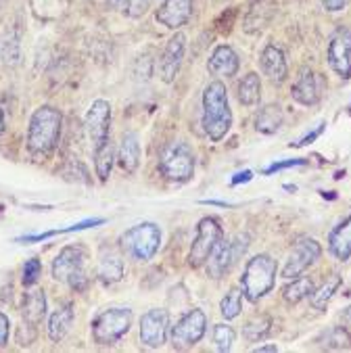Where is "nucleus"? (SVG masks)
Returning a JSON list of instances; mask_svg holds the SVG:
<instances>
[{"label": "nucleus", "mask_w": 351, "mask_h": 353, "mask_svg": "<svg viewBox=\"0 0 351 353\" xmlns=\"http://www.w3.org/2000/svg\"><path fill=\"white\" fill-rule=\"evenodd\" d=\"M230 125L232 111L228 105L226 86L220 80L209 82L203 90V130L212 143H220L228 134Z\"/></svg>", "instance_id": "obj_1"}, {"label": "nucleus", "mask_w": 351, "mask_h": 353, "mask_svg": "<svg viewBox=\"0 0 351 353\" xmlns=\"http://www.w3.org/2000/svg\"><path fill=\"white\" fill-rule=\"evenodd\" d=\"M61 125H63V115L59 109L44 105L34 111L28 128V149L36 157L48 155L61 138Z\"/></svg>", "instance_id": "obj_2"}, {"label": "nucleus", "mask_w": 351, "mask_h": 353, "mask_svg": "<svg viewBox=\"0 0 351 353\" xmlns=\"http://www.w3.org/2000/svg\"><path fill=\"white\" fill-rule=\"evenodd\" d=\"M276 261L261 253V255H255L253 259L247 261L245 265V272L241 276V291L243 295L249 299V301H259L261 297H265L272 287H274V280H276Z\"/></svg>", "instance_id": "obj_3"}, {"label": "nucleus", "mask_w": 351, "mask_h": 353, "mask_svg": "<svg viewBox=\"0 0 351 353\" xmlns=\"http://www.w3.org/2000/svg\"><path fill=\"white\" fill-rule=\"evenodd\" d=\"M86 259L88 251L82 245H67L52 261V278L67 282L74 291H84L88 287Z\"/></svg>", "instance_id": "obj_4"}, {"label": "nucleus", "mask_w": 351, "mask_h": 353, "mask_svg": "<svg viewBox=\"0 0 351 353\" xmlns=\"http://www.w3.org/2000/svg\"><path fill=\"white\" fill-rule=\"evenodd\" d=\"M119 247L136 261H149L161 247V228L153 222L136 224L119 236Z\"/></svg>", "instance_id": "obj_5"}, {"label": "nucleus", "mask_w": 351, "mask_h": 353, "mask_svg": "<svg viewBox=\"0 0 351 353\" xmlns=\"http://www.w3.org/2000/svg\"><path fill=\"white\" fill-rule=\"evenodd\" d=\"M130 324H132V312L128 307L105 310L92 322V339L99 345H113L130 330Z\"/></svg>", "instance_id": "obj_6"}, {"label": "nucleus", "mask_w": 351, "mask_h": 353, "mask_svg": "<svg viewBox=\"0 0 351 353\" xmlns=\"http://www.w3.org/2000/svg\"><path fill=\"white\" fill-rule=\"evenodd\" d=\"M159 170L172 182H188L194 176V155L184 143L168 145L161 151Z\"/></svg>", "instance_id": "obj_7"}, {"label": "nucleus", "mask_w": 351, "mask_h": 353, "mask_svg": "<svg viewBox=\"0 0 351 353\" xmlns=\"http://www.w3.org/2000/svg\"><path fill=\"white\" fill-rule=\"evenodd\" d=\"M222 236H224V230L216 218H203L197 226V234L190 245L188 263L192 268H201L203 263H207L209 255L214 253V249L222 241Z\"/></svg>", "instance_id": "obj_8"}, {"label": "nucleus", "mask_w": 351, "mask_h": 353, "mask_svg": "<svg viewBox=\"0 0 351 353\" xmlns=\"http://www.w3.org/2000/svg\"><path fill=\"white\" fill-rule=\"evenodd\" d=\"M249 247V239L247 236H237L234 241H220L214 249V253L207 259V274L212 278H224L230 268L239 261V257L245 255Z\"/></svg>", "instance_id": "obj_9"}, {"label": "nucleus", "mask_w": 351, "mask_h": 353, "mask_svg": "<svg viewBox=\"0 0 351 353\" xmlns=\"http://www.w3.org/2000/svg\"><path fill=\"white\" fill-rule=\"evenodd\" d=\"M207 330V316L201 310L186 312L172 328V345L178 351L194 347Z\"/></svg>", "instance_id": "obj_10"}, {"label": "nucleus", "mask_w": 351, "mask_h": 353, "mask_svg": "<svg viewBox=\"0 0 351 353\" xmlns=\"http://www.w3.org/2000/svg\"><path fill=\"white\" fill-rule=\"evenodd\" d=\"M326 59L328 65L332 67V72L341 80L351 78V30L339 28L326 48Z\"/></svg>", "instance_id": "obj_11"}, {"label": "nucleus", "mask_w": 351, "mask_h": 353, "mask_svg": "<svg viewBox=\"0 0 351 353\" xmlns=\"http://www.w3.org/2000/svg\"><path fill=\"white\" fill-rule=\"evenodd\" d=\"M320 255H322V247H320L318 241H314V239H301L295 245V249L291 251V255H289V259L285 263L283 276L289 278V280L301 276L312 263H316L320 259Z\"/></svg>", "instance_id": "obj_12"}, {"label": "nucleus", "mask_w": 351, "mask_h": 353, "mask_svg": "<svg viewBox=\"0 0 351 353\" xmlns=\"http://www.w3.org/2000/svg\"><path fill=\"white\" fill-rule=\"evenodd\" d=\"M170 328V314L166 310H149L143 318H140V341L149 349H157L166 343Z\"/></svg>", "instance_id": "obj_13"}, {"label": "nucleus", "mask_w": 351, "mask_h": 353, "mask_svg": "<svg viewBox=\"0 0 351 353\" xmlns=\"http://www.w3.org/2000/svg\"><path fill=\"white\" fill-rule=\"evenodd\" d=\"M109 128H111V105L99 99L90 105L86 113V132L94 149H99L109 140Z\"/></svg>", "instance_id": "obj_14"}, {"label": "nucleus", "mask_w": 351, "mask_h": 353, "mask_svg": "<svg viewBox=\"0 0 351 353\" xmlns=\"http://www.w3.org/2000/svg\"><path fill=\"white\" fill-rule=\"evenodd\" d=\"M186 52V38L184 34H176L174 38H170L163 54H161V63H159V74L161 80L166 84H172L182 67V59Z\"/></svg>", "instance_id": "obj_15"}, {"label": "nucleus", "mask_w": 351, "mask_h": 353, "mask_svg": "<svg viewBox=\"0 0 351 353\" xmlns=\"http://www.w3.org/2000/svg\"><path fill=\"white\" fill-rule=\"evenodd\" d=\"M192 7H194V0H163L155 17L161 26L170 30H178L190 19Z\"/></svg>", "instance_id": "obj_16"}, {"label": "nucleus", "mask_w": 351, "mask_h": 353, "mask_svg": "<svg viewBox=\"0 0 351 353\" xmlns=\"http://www.w3.org/2000/svg\"><path fill=\"white\" fill-rule=\"evenodd\" d=\"M239 67H241L239 54L228 44L216 46L214 52H212V57H209V61H207L209 74L218 76V78H232V76H237Z\"/></svg>", "instance_id": "obj_17"}, {"label": "nucleus", "mask_w": 351, "mask_h": 353, "mask_svg": "<svg viewBox=\"0 0 351 353\" xmlns=\"http://www.w3.org/2000/svg\"><path fill=\"white\" fill-rule=\"evenodd\" d=\"M291 97L305 107H312L320 101L322 97V86H320V78L312 72V69H301V74L297 78V82L291 88Z\"/></svg>", "instance_id": "obj_18"}, {"label": "nucleus", "mask_w": 351, "mask_h": 353, "mask_svg": "<svg viewBox=\"0 0 351 353\" xmlns=\"http://www.w3.org/2000/svg\"><path fill=\"white\" fill-rule=\"evenodd\" d=\"M259 63H261V69L263 74L276 82V84H283L289 76V67H287V59H285V52L280 50L276 44H265L263 50H261V57H259Z\"/></svg>", "instance_id": "obj_19"}, {"label": "nucleus", "mask_w": 351, "mask_h": 353, "mask_svg": "<svg viewBox=\"0 0 351 353\" xmlns=\"http://www.w3.org/2000/svg\"><path fill=\"white\" fill-rule=\"evenodd\" d=\"M328 249L339 261H347L351 257V214L330 230Z\"/></svg>", "instance_id": "obj_20"}, {"label": "nucleus", "mask_w": 351, "mask_h": 353, "mask_svg": "<svg viewBox=\"0 0 351 353\" xmlns=\"http://www.w3.org/2000/svg\"><path fill=\"white\" fill-rule=\"evenodd\" d=\"M119 165L123 172L134 174L138 170L140 163V143H138V136L134 132H128L121 136V145H119V153H117Z\"/></svg>", "instance_id": "obj_21"}, {"label": "nucleus", "mask_w": 351, "mask_h": 353, "mask_svg": "<svg viewBox=\"0 0 351 353\" xmlns=\"http://www.w3.org/2000/svg\"><path fill=\"white\" fill-rule=\"evenodd\" d=\"M74 307H72V303H65V305H61L52 316H50V320H48V339L52 341V343H61L65 336H67V332H69V328H72V324H74Z\"/></svg>", "instance_id": "obj_22"}, {"label": "nucleus", "mask_w": 351, "mask_h": 353, "mask_svg": "<svg viewBox=\"0 0 351 353\" xmlns=\"http://www.w3.org/2000/svg\"><path fill=\"white\" fill-rule=\"evenodd\" d=\"M46 316V297L44 291H30L23 297V320L28 326H38Z\"/></svg>", "instance_id": "obj_23"}, {"label": "nucleus", "mask_w": 351, "mask_h": 353, "mask_svg": "<svg viewBox=\"0 0 351 353\" xmlns=\"http://www.w3.org/2000/svg\"><path fill=\"white\" fill-rule=\"evenodd\" d=\"M99 278L105 282V285H113V282H119L123 278V261L119 255L111 253L109 255L103 251L99 257V270H97Z\"/></svg>", "instance_id": "obj_24"}, {"label": "nucleus", "mask_w": 351, "mask_h": 353, "mask_svg": "<svg viewBox=\"0 0 351 353\" xmlns=\"http://www.w3.org/2000/svg\"><path fill=\"white\" fill-rule=\"evenodd\" d=\"M280 125H283V109H280L278 105H268L257 113V119H255L257 132L274 134V132H278Z\"/></svg>", "instance_id": "obj_25"}, {"label": "nucleus", "mask_w": 351, "mask_h": 353, "mask_svg": "<svg viewBox=\"0 0 351 353\" xmlns=\"http://www.w3.org/2000/svg\"><path fill=\"white\" fill-rule=\"evenodd\" d=\"M293 282L283 289V297L287 303H299L301 299L310 297L314 293V280L308 278V276H297V278H291Z\"/></svg>", "instance_id": "obj_26"}, {"label": "nucleus", "mask_w": 351, "mask_h": 353, "mask_svg": "<svg viewBox=\"0 0 351 353\" xmlns=\"http://www.w3.org/2000/svg\"><path fill=\"white\" fill-rule=\"evenodd\" d=\"M261 99V82L257 74H247L241 82H239V101L245 107H255Z\"/></svg>", "instance_id": "obj_27"}, {"label": "nucleus", "mask_w": 351, "mask_h": 353, "mask_svg": "<svg viewBox=\"0 0 351 353\" xmlns=\"http://www.w3.org/2000/svg\"><path fill=\"white\" fill-rule=\"evenodd\" d=\"M113 159H115V149H113L111 140H107V143H103L99 149H94V168H97V176H99L101 182L109 180Z\"/></svg>", "instance_id": "obj_28"}, {"label": "nucleus", "mask_w": 351, "mask_h": 353, "mask_svg": "<svg viewBox=\"0 0 351 353\" xmlns=\"http://www.w3.org/2000/svg\"><path fill=\"white\" fill-rule=\"evenodd\" d=\"M341 282H343V278H341L339 274H332V276L324 282V285H322L318 291H314V293L310 295L312 305H314L316 310H324V307L328 305V301L332 299V295L339 291Z\"/></svg>", "instance_id": "obj_29"}, {"label": "nucleus", "mask_w": 351, "mask_h": 353, "mask_svg": "<svg viewBox=\"0 0 351 353\" xmlns=\"http://www.w3.org/2000/svg\"><path fill=\"white\" fill-rule=\"evenodd\" d=\"M318 343L326 349H349L351 347V334L343 326H334V328H328L326 332H322Z\"/></svg>", "instance_id": "obj_30"}, {"label": "nucleus", "mask_w": 351, "mask_h": 353, "mask_svg": "<svg viewBox=\"0 0 351 353\" xmlns=\"http://www.w3.org/2000/svg\"><path fill=\"white\" fill-rule=\"evenodd\" d=\"M241 310H243V291L230 289L220 303V312L226 320H232L241 314Z\"/></svg>", "instance_id": "obj_31"}, {"label": "nucleus", "mask_w": 351, "mask_h": 353, "mask_svg": "<svg viewBox=\"0 0 351 353\" xmlns=\"http://www.w3.org/2000/svg\"><path fill=\"white\" fill-rule=\"evenodd\" d=\"M270 326H272V320L265 318V316H257L253 320H249L243 328V334L247 341H259L263 339L268 332H270Z\"/></svg>", "instance_id": "obj_32"}, {"label": "nucleus", "mask_w": 351, "mask_h": 353, "mask_svg": "<svg viewBox=\"0 0 351 353\" xmlns=\"http://www.w3.org/2000/svg\"><path fill=\"white\" fill-rule=\"evenodd\" d=\"M234 336H237V332L232 330V326H228V324H216L214 326V343H216L218 351H222V353L230 351Z\"/></svg>", "instance_id": "obj_33"}, {"label": "nucleus", "mask_w": 351, "mask_h": 353, "mask_svg": "<svg viewBox=\"0 0 351 353\" xmlns=\"http://www.w3.org/2000/svg\"><path fill=\"white\" fill-rule=\"evenodd\" d=\"M109 7L119 11V13H128V15L136 17V15L147 11L149 0H143V3H138V0H109Z\"/></svg>", "instance_id": "obj_34"}, {"label": "nucleus", "mask_w": 351, "mask_h": 353, "mask_svg": "<svg viewBox=\"0 0 351 353\" xmlns=\"http://www.w3.org/2000/svg\"><path fill=\"white\" fill-rule=\"evenodd\" d=\"M40 274H42V263H40V259H38V257L28 259V261H26V265H23V276H21L23 285H26V287L36 285V280H38V276H40Z\"/></svg>", "instance_id": "obj_35"}, {"label": "nucleus", "mask_w": 351, "mask_h": 353, "mask_svg": "<svg viewBox=\"0 0 351 353\" xmlns=\"http://www.w3.org/2000/svg\"><path fill=\"white\" fill-rule=\"evenodd\" d=\"M305 163H308L305 159H287V161H276V163L268 165V168L263 170V174H265V176H270V174L283 172V170H289V168H295V165H305Z\"/></svg>", "instance_id": "obj_36"}, {"label": "nucleus", "mask_w": 351, "mask_h": 353, "mask_svg": "<svg viewBox=\"0 0 351 353\" xmlns=\"http://www.w3.org/2000/svg\"><path fill=\"white\" fill-rule=\"evenodd\" d=\"M101 224H105V220L103 218H92V220H84V222H80V224H74V226H69V228H65V230H61V232H80V230H86V228H94V226H101Z\"/></svg>", "instance_id": "obj_37"}, {"label": "nucleus", "mask_w": 351, "mask_h": 353, "mask_svg": "<svg viewBox=\"0 0 351 353\" xmlns=\"http://www.w3.org/2000/svg\"><path fill=\"white\" fill-rule=\"evenodd\" d=\"M324 130H326V123H320V125H318L314 132H310L308 136H303V138L299 140V143H295V145H291V147H308V145H312L314 140H316V138H318V136H320Z\"/></svg>", "instance_id": "obj_38"}, {"label": "nucleus", "mask_w": 351, "mask_h": 353, "mask_svg": "<svg viewBox=\"0 0 351 353\" xmlns=\"http://www.w3.org/2000/svg\"><path fill=\"white\" fill-rule=\"evenodd\" d=\"M9 330H11V322L3 312H0V347L9 343Z\"/></svg>", "instance_id": "obj_39"}, {"label": "nucleus", "mask_w": 351, "mask_h": 353, "mask_svg": "<svg viewBox=\"0 0 351 353\" xmlns=\"http://www.w3.org/2000/svg\"><path fill=\"white\" fill-rule=\"evenodd\" d=\"M322 7L330 13H337V11H343L347 7V0H320Z\"/></svg>", "instance_id": "obj_40"}, {"label": "nucleus", "mask_w": 351, "mask_h": 353, "mask_svg": "<svg viewBox=\"0 0 351 353\" xmlns=\"http://www.w3.org/2000/svg\"><path fill=\"white\" fill-rule=\"evenodd\" d=\"M251 178H253V174H251L249 170H245V172H239V174L232 178V184L237 186V184H241V182H249Z\"/></svg>", "instance_id": "obj_41"}, {"label": "nucleus", "mask_w": 351, "mask_h": 353, "mask_svg": "<svg viewBox=\"0 0 351 353\" xmlns=\"http://www.w3.org/2000/svg\"><path fill=\"white\" fill-rule=\"evenodd\" d=\"M253 351H255V353H276L278 347H276V345H261V347H255Z\"/></svg>", "instance_id": "obj_42"}, {"label": "nucleus", "mask_w": 351, "mask_h": 353, "mask_svg": "<svg viewBox=\"0 0 351 353\" xmlns=\"http://www.w3.org/2000/svg\"><path fill=\"white\" fill-rule=\"evenodd\" d=\"M5 130H7V123H5V113H3V109H0V134H5Z\"/></svg>", "instance_id": "obj_43"}, {"label": "nucleus", "mask_w": 351, "mask_h": 353, "mask_svg": "<svg viewBox=\"0 0 351 353\" xmlns=\"http://www.w3.org/2000/svg\"><path fill=\"white\" fill-rule=\"evenodd\" d=\"M220 3H222V0H220Z\"/></svg>", "instance_id": "obj_44"}]
</instances>
